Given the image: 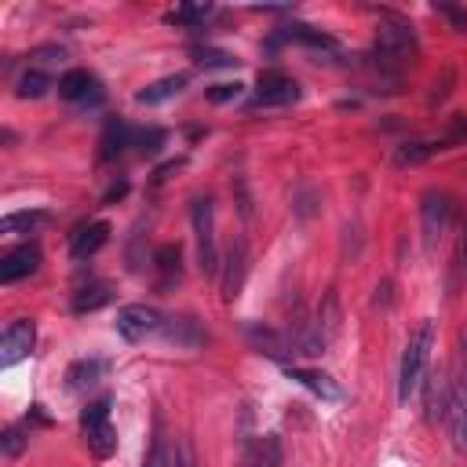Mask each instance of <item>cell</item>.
Instances as JSON below:
<instances>
[{
  "label": "cell",
  "instance_id": "6da1fadb",
  "mask_svg": "<svg viewBox=\"0 0 467 467\" xmlns=\"http://www.w3.org/2000/svg\"><path fill=\"white\" fill-rule=\"evenodd\" d=\"M431 347H434V321H420V325H416V332H412V336H409V343H405L401 368H398V401H401V405H405V401L412 398V390L423 383Z\"/></svg>",
  "mask_w": 467,
  "mask_h": 467
},
{
  "label": "cell",
  "instance_id": "7a4b0ae2",
  "mask_svg": "<svg viewBox=\"0 0 467 467\" xmlns=\"http://www.w3.org/2000/svg\"><path fill=\"white\" fill-rule=\"evenodd\" d=\"M109 394H102L99 401H91L84 412H80V427H84V441L91 449V456L106 460L117 452V427L109 420Z\"/></svg>",
  "mask_w": 467,
  "mask_h": 467
},
{
  "label": "cell",
  "instance_id": "3957f363",
  "mask_svg": "<svg viewBox=\"0 0 467 467\" xmlns=\"http://www.w3.org/2000/svg\"><path fill=\"white\" fill-rule=\"evenodd\" d=\"M190 223H193V241H197V263L208 277L219 274V248H215V208L208 197H197L190 204Z\"/></svg>",
  "mask_w": 467,
  "mask_h": 467
},
{
  "label": "cell",
  "instance_id": "277c9868",
  "mask_svg": "<svg viewBox=\"0 0 467 467\" xmlns=\"http://www.w3.org/2000/svg\"><path fill=\"white\" fill-rule=\"evenodd\" d=\"M164 314L157 310V306H150V303H128V306H120L117 310V332L128 339V343H142V339H153V336H161L164 332Z\"/></svg>",
  "mask_w": 467,
  "mask_h": 467
},
{
  "label": "cell",
  "instance_id": "5b68a950",
  "mask_svg": "<svg viewBox=\"0 0 467 467\" xmlns=\"http://www.w3.org/2000/svg\"><path fill=\"white\" fill-rule=\"evenodd\" d=\"M299 99V84L277 69H266L259 73V84H255V95L248 99V109H270V106H288Z\"/></svg>",
  "mask_w": 467,
  "mask_h": 467
},
{
  "label": "cell",
  "instance_id": "8992f818",
  "mask_svg": "<svg viewBox=\"0 0 467 467\" xmlns=\"http://www.w3.org/2000/svg\"><path fill=\"white\" fill-rule=\"evenodd\" d=\"M452 223V201L441 190H427L420 201V230H423V244H438V237L449 230Z\"/></svg>",
  "mask_w": 467,
  "mask_h": 467
},
{
  "label": "cell",
  "instance_id": "52a82bcc",
  "mask_svg": "<svg viewBox=\"0 0 467 467\" xmlns=\"http://www.w3.org/2000/svg\"><path fill=\"white\" fill-rule=\"evenodd\" d=\"M445 427L452 434V445L467 452V372H456L449 379V401H445Z\"/></svg>",
  "mask_w": 467,
  "mask_h": 467
},
{
  "label": "cell",
  "instance_id": "ba28073f",
  "mask_svg": "<svg viewBox=\"0 0 467 467\" xmlns=\"http://www.w3.org/2000/svg\"><path fill=\"white\" fill-rule=\"evenodd\" d=\"M420 51V40L409 22H383L376 29V55L379 58H412Z\"/></svg>",
  "mask_w": 467,
  "mask_h": 467
},
{
  "label": "cell",
  "instance_id": "9c48e42d",
  "mask_svg": "<svg viewBox=\"0 0 467 467\" xmlns=\"http://www.w3.org/2000/svg\"><path fill=\"white\" fill-rule=\"evenodd\" d=\"M33 343H36V325H33L29 317L11 321V325L4 328V336H0V365L7 368V365H15V361L29 358Z\"/></svg>",
  "mask_w": 467,
  "mask_h": 467
},
{
  "label": "cell",
  "instance_id": "30bf717a",
  "mask_svg": "<svg viewBox=\"0 0 467 467\" xmlns=\"http://www.w3.org/2000/svg\"><path fill=\"white\" fill-rule=\"evenodd\" d=\"M244 274H248V244H244V237H234L226 248V259H223V299L226 303L241 296Z\"/></svg>",
  "mask_w": 467,
  "mask_h": 467
},
{
  "label": "cell",
  "instance_id": "8fae6325",
  "mask_svg": "<svg viewBox=\"0 0 467 467\" xmlns=\"http://www.w3.org/2000/svg\"><path fill=\"white\" fill-rule=\"evenodd\" d=\"M58 99L77 102V106H95L102 99V88L88 69H69L58 77Z\"/></svg>",
  "mask_w": 467,
  "mask_h": 467
},
{
  "label": "cell",
  "instance_id": "7c38bea8",
  "mask_svg": "<svg viewBox=\"0 0 467 467\" xmlns=\"http://www.w3.org/2000/svg\"><path fill=\"white\" fill-rule=\"evenodd\" d=\"M36 266H40V248L33 241H26V244L4 252V259H0V281L4 285H15V281L36 274Z\"/></svg>",
  "mask_w": 467,
  "mask_h": 467
},
{
  "label": "cell",
  "instance_id": "4fadbf2b",
  "mask_svg": "<svg viewBox=\"0 0 467 467\" xmlns=\"http://www.w3.org/2000/svg\"><path fill=\"white\" fill-rule=\"evenodd\" d=\"M106 241H109V223H102V219L84 223V226H77L69 234V255L73 259H91Z\"/></svg>",
  "mask_w": 467,
  "mask_h": 467
},
{
  "label": "cell",
  "instance_id": "5bb4252c",
  "mask_svg": "<svg viewBox=\"0 0 467 467\" xmlns=\"http://www.w3.org/2000/svg\"><path fill=\"white\" fill-rule=\"evenodd\" d=\"M153 266H157V288H171L182 277V248L179 244H161L153 252Z\"/></svg>",
  "mask_w": 467,
  "mask_h": 467
},
{
  "label": "cell",
  "instance_id": "9a60e30c",
  "mask_svg": "<svg viewBox=\"0 0 467 467\" xmlns=\"http://www.w3.org/2000/svg\"><path fill=\"white\" fill-rule=\"evenodd\" d=\"M445 401H449V379L441 368H431L427 372V390H423V416L434 423L445 416Z\"/></svg>",
  "mask_w": 467,
  "mask_h": 467
},
{
  "label": "cell",
  "instance_id": "2e32d148",
  "mask_svg": "<svg viewBox=\"0 0 467 467\" xmlns=\"http://www.w3.org/2000/svg\"><path fill=\"white\" fill-rule=\"evenodd\" d=\"M186 73H171V77H161V80H153V84H146L142 91H135V102L139 106H157V102H164V99H171V95H179L182 88H186Z\"/></svg>",
  "mask_w": 467,
  "mask_h": 467
},
{
  "label": "cell",
  "instance_id": "e0dca14e",
  "mask_svg": "<svg viewBox=\"0 0 467 467\" xmlns=\"http://www.w3.org/2000/svg\"><path fill=\"white\" fill-rule=\"evenodd\" d=\"M161 336H164L168 343H175V347H197V343H204V332H201L197 317H186V314L168 317Z\"/></svg>",
  "mask_w": 467,
  "mask_h": 467
},
{
  "label": "cell",
  "instance_id": "ac0fdd59",
  "mask_svg": "<svg viewBox=\"0 0 467 467\" xmlns=\"http://www.w3.org/2000/svg\"><path fill=\"white\" fill-rule=\"evenodd\" d=\"M285 372H288V379L303 383L306 390H314V394H317V398H325V401H336V398H339V387H336V383H332V376H325V372L299 368V365H288Z\"/></svg>",
  "mask_w": 467,
  "mask_h": 467
},
{
  "label": "cell",
  "instance_id": "d6986e66",
  "mask_svg": "<svg viewBox=\"0 0 467 467\" xmlns=\"http://www.w3.org/2000/svg\"><path fill=\"white\" fill-rule=\"evenodd\" d=\"M109 299H113V288H109L106 281H88V285H80V288L73 292V310H77V314H91V310L106 306Z\"/></svg>",
  "mask_w": 467,
  "mask_h": 467
},
{
  "label": "cell",
  "instance_id": "ffe728a7",
  "mask_svg": "<svg viewBox=\"0 0 467 467\" xmlns=\"http://www.w3.org/2000/svg\"><path fill=\"white\" fill-rule=\"evenodd\" d=\"M102 372H106V361L102 358H80V361L69 365L66 383H69V390H84V387H95L102 379Z\"/></svg>",
  "mask_w": 467,
  "mask_h": 467
},
{
  "label": "cell",
  "instance_id": "44dd1931",
  "mask_svg": "<svg viewBox=\"0 0 467 467\" xmlns=\"http://www.w3.org/2000/svg\"><path fill=\"white\" fill-rule=\"evenodd\" d=\"M438 150H445V142L441 139H412V142H401L398 150H394V164H423L427 157H434Z\"/></svg>",
  "mask_w": 467,
  "mask_h": 467
},
{
  "label": "cell",
  "instance_id": "7402d4cb",
  "mask_svg": "<svg viewBox=\"0 0 467 467\" xmlns=\"http://www.w3.org/2000/svg\"><path fill=\"white\" fill-rule=\"evenodd\" d=\"M131 131L135 128H128V124H120V120H113L109 128H106V135H102V161H109V157H117V153H124V146H131Z\"/></svg>",
  "mask_w": 467,
  "mask_h": 467
},
{
  "label": "cell",
  "instance_id": "603a6c76",
  "mask_svg": "<svg viewBox=\"0 0 467 467\" xmlns=\"http://www.w3.org/2000/svg\"><path fill=\"white\" fill-rule=\"evenodd\" d=\"M252 467H285V449L277 434H263L255 445V463Z\"/></svg>",
  "mask_w": 467,
  "mask_h": 467
},
{
  "label": "cell",
  "instance_id": "cb8c5ba5",
  "mask_svg": "<svg viewBox=\"0 0 467 467\" xmlns=\"http://www.w3.org/2000/svg\"><path fill=\"white\" fill-rule=\"evenodd\" d=\"M47 88H51V77L40 73V69H29V73H22L15 80V95L18 99H40V95H47Z\"/></svg>",
  "mask_w": 467,
  "mask_h": 467
},
{
  "label": "cell",
  "instance_id": "d4e9b609",
  "mask_svg": "<svg viewBox=\"0 0 467 467\" xmlns=\"http://www.w3.org/2000/svg\"><path fill=\"white\" fill-rule=\"evenodd\" d=\"M47 219V212H11L0 219V234H29Z\"/></svg>",
  "mask_w": 467,
  "mask_h": 467
},
{
  "label": "cell",
  "instance_id": "484cf974",
  "mask_svg": "<svg viewBox=\"0 0 467 467\" xmlns=\"http://www.w3.org/2000/svg\"><path fill=\"white\" fill-rule=\"evenodd\" d=\"M164 128H135L131 131V146H135V153L139 157H153L161 146H164Z\"/></svg>",
  "mask_w": 467,
  "mask_h": 467
},
{
  "label": "cell",
  "instance_id": "4316f807",
  "mask_svg": "<svg viewBox=\"0 0 467 467\" xmlns=\"http://www.w3.org/2000/svg\"><path fill=\"white\" fill-rule=\"evenodd\" d=\"M208 15H212V4H182V7L168 11L164 22H171V26H201Z\"/></svg>",
  "mask_w": 467,
  "mask_h": 467
},
{
  "label": "cell",
  "instance_id": "83f0119b",
  "mask_svg": "<svg viewBox=\"0 0 467 467\" xmlns=\"http://www.w3.org/2000/svg\"><path fill=\"white\" fill-rule=\"evenodd\" d=\"M190 55H193V62L197 66H208V69H226V66H237V58L230 55V51H219V47H190Z\"/></svg>",
  "mask_w": 467,
  "mask_h": 467
},
{
  "label": "cell",
  "instance_id": "f1b7e54d",
  "mask_svg": "<svg viewBox=\"0 0 467 467\" xmlns=\"http://www.w3.org/2000/svg\"><path fill=\"white\" fill-rule=\"evenodd\" d=\"M288 36L299 40V44H306V47H317V51H336V40L325 36V33H317V29H310V26H288Z\"/></svg>",
  "mask_w": 467,
  "mask_h": 467
},
{
  "label": "cell",
  "instance_id": "f546056e",
  "mask_svg": "<svg viewBox=\"0 0 467 467\" xmlns=\"http://www.w3.org/2000/svg\"><path fill=\"white\" fill-rule=\"evenodd\" d=\"M175 463H179V456H175L171 445L157 434L153 445H150V452H146V460H142V467H175Z\"/></svg>",
  "mask_w": 467,
  "mask_h": 467
},
{
  "label": "cell",
  "instance_id": "4dcf8cb0",
  "mask_svg": "<svg viewBox=\"0 0 467 467\" xmlns=\"http://www.w3.org/2000/svg\"><path fill=\"white\" fill-rule=\"evenodd\" d=\"M241 91H244V84H212L204 95H208V102H215V106H223V102H237L241 99Z\"/></svg>",
  "mask_w": 467,
  "mask_h": 467
},
{
  "label": "cell",
  "instance_id": "1f68e13d",
  "mask_svg": "<svg viewBox=\"0 0 467 467\" xmlns=\"http://www.w3.org/2000/svg\"><path fill=\"white\" fill-rule=\"evenodd\" d=\"M438 15H445L452 22L456 33H467V7H456V4H434Z\"/></svg>",
  "mask_w": 467,
  "mask_h": 467
},
{
  "label": "cell",
  "instance_id": "d6a6232c",
  "mask_svg": "<svg viewBox=\"0 0 467 467\" xmlns=\"http://www.w3.org/2000/svg\"><path fill=\"white\" fill-rule=\"evenodd\" d=\"M0 445H4V456H18V452L26 449V438H22L18 427H7L4 438H0Z\"/></svg>",
  "mask_w": 467,
  "mask_h": 467
},
{
  "label": "cell",
  "instance_id": "836d02e7",
  "mask_svg": "<svg viewBox=\"0 0 467 467\" xmlns=\"http://www.w3.org/2000/svg\"><path fill=\"white\" fill-rule=\"evenodd\" d=\"M463 135H467V117H463V113H452V120H449V135H445L441 142L452 146V142H460Z\"/></svg>",
  "mask_w": 467,
  "mask_h": 467
},
{
  "label": "cell",
  "instance_id": "e575fe53",
  "mask_svg": "<svg viewBox=\"0 0 467 467\" xmlns=\"http://www.w3.org/2000/svg\"><path fill=\"white\" fill-rule=\"evenodd\" d=\"M460 263H463V274H467V215L460 223Z\"/></svg>",
  "mask_w": 467,
  "mask_h": 467
},
{
  "label": "cell",
  "instance_id": "d590c367",
  "mask_svg": "<svg viewBox=\"0 0 467 467\" xmlns=\"http://www.w3.org/2000/svg\"><path fill=\"white\" fill-rule=\"evenodd\" d=\"M175 456H179V463H175V467H197V463H193V449H190L186 441L179 445V452H175Z\"/></svg>",
  "mask_w": 467,
  "mask_h": 467
},
{
  "label": "cell",
  "instance_id": "8d00e7d4",
  "mask_svg": "<svg viewBox=\"0 0 467 467\" xmlns=\"http://www.w3.org/2000/svg\"><path fill=\"white\" fill-rule=\"evenodd\" d=\"M390 288H394L390 281H379V285H376V303L383 299V306H387V303H390Z\"/></svg>",
  "mask_w": 467,
  "mask_h": 467
},
{
  "label": "cell",
  "instance_id": "74e56055",
  "mask_svg": "<svg viewBox=\"0 0 467 467\" xmlns=\"http://www.w3.org/2000/svg\"><path fill=\"white\" fill-rule=\"evenodd\" d=\"M124 190H128V182H117V186H109V190H106V201H113V197H120Z\"/></svg>",
  "mask_w": 467,
  "mask_h": 467
}]
</instances>
